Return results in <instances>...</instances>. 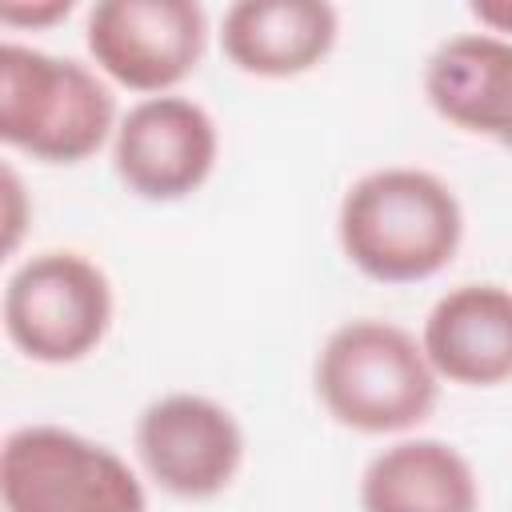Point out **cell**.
Here are the masks:
<instances>
[{
  "mask_svg": "<svg viewBox=\"0 0 512 512\" xmlns=\"http://www.w3.org/2000/svg\"><path fill=\"white\" fill-rule=\"evenodd\" d=\"M4 192H8V252H12L16 240H20V212H16V204H20V180H16L12 168H4Z\"/></svg>",
  "mask_w": 512,
  "mask_h": 512,
  "instance_id": "9a60e30c",
  "label": "cell"
},
{
  "mask_svg": "<svg viewBox=\"0 0 512 512\" xmlns=\"http://www.w3.org/2000/svg\"><path fill=\"white\" fill-rule=\"evenodd\" d=\"M84 44L96 72L128 92L168 96L208 44V12L192 0H100L88 8Z\"/></svg>",
  "mask_w": 512,
  "mask_h": 512,
  "instance_id": "8992f818",
  "label": "cell"
},
{
  "mask_svg": "<svg viewBox=\"0 0 512 512\" xmlns=\"http://www.w3.org/2000/svg\"><path fill=\"white\" fill-rule=\"evenodd\" d=\"M468 12L484 32L512 40V0H476L468 4Z\"/></svg>",
  "mask_w": 512,
  "mask_h": 512,
  "instance_id": "5bb4252c",
  "label": "cell"
},
{
  "mask_svg": "<svg viewBox=\"0 0 512 512\" xmlns=\"http://www.w3.org/2000/svg\"><path fill=\"white\" fill-rule=\"evenodd\" d=\"M132 440L148 480L176 500L220 496L244 464L240 420L200 392H168L144 404Z\"/></svg>",
  "mask_w": 512,
  "mask_h": 512,
  "instance_id": "ba28073f",
  "label": "cell"
},
{
  "mask_svg": "<svg viewBox=\"0 0 512 512\" xmlns=\"http://www.w3.org/2000/svg\"><path fill=\"white\" fill-rule=\"evenodd\" d=\"M360 512H480V480L448 440H396L364 464Z\"/></svg>",
  "mask_w": 512,
  "mask_h": 512,
  "instance_id": "7c38bea8",
  "label": "cell"
},
{
  "mask_svg": "<svg viewBox=\"0 0 512 512\" xmlns=\"http://www.w3.org/2000/svg\"><path fill=\"white\" fill-rule=\"evenodd\" d=\"M72 12V0H44V4H0V20L8 28H52Z\"/></svg>",
  "mask_w": 512,
  "mask_h": 512,
  "instance_id": "4fadbf2b",
  "label": "cell"
},
{
  "mask_svg": "<svg viewBox=\"0 0 512 512\" xmlns=\"http://www.w3.org/2000/svg\"><path fill=\"white\" fill-rule=\"evenodd\" d=\"M424 96L440 120L512 148V40L460 32L424 64Z\"/></svg>",
  "mask_w": 512,
  "mask_h": 512,
  "instance_id": "30bf717a",
  "label": "cell"
},
{
  "mask_svg": "<svg viewBox=\"0 0 512 512\" xmlns=\"http://www.w3.org/2000/svg\"><path fill=\"white\" fill-rule=\"evenodd\" d=\"M336 240L368 280L420 284L460 252L464 208L436 172L388 164L348 184L336 208Z\"/></svg>",
  "mask_w": 512,
  "mask_h": 512,
  "instance_id": "6da1fadb",
  "label": "cell"
},
{
  "mask_svg": "<svg viewBox=\"0 0 512 512\" xmlns=\"http://www.w3.org/2000/svg\"><path fill=\"white\" fill-rule=\"evenodd\" d=\"M420 348L432 372L460 388L512 380V288L472 280L448 288L424 316Z\"/></svg>",
  "mask_w": 512,
  "mask_h": 512,
  "instance_id": "9c48e42d",
  "label": "cell"
},
{
  "mask_svg": "<svg viewBox=\"0 0 512 512\" xmlns=\"http://www.w3.org/2000/svg\"><path fill=\"white\" fill-rule=\"evenodd\" d=\"M116 296L108 272L72 248L28 256L4 284V332L36 364H76L112 328Z\"/></svg>",
  "mask_w": 512,
  "mask_h": 512,
  "instance_id": "5b68a950",
  "label": "cell"
},
{
  "mask_svg": "<svg viewBox=\"0 0 512 512\" xmlns=\"http://www.w3.org/2000/svg\"><path fill=\"white\" fill-rule=\"evenodd\" d=\"M312 384L324 412L340 428L364 436L416 428L432 416L440 396V376L432 372L420 340L376 316L344 320L324 336Z\"/></svg>",
  "mask_w": 512,
  "mask_h": 512,
  "instance_id": "7a4b0ae2",
  "label": "cell"
},
{
  "mask_svg": "<svg viewBox=\"0 0 512 512\" xmlns=\"http://www.w3.org/2000/svg\"><path fill=\"white\" fill-rule=\"evenodd\" d=\"M112 84L68 56L0 44V140L44 164H84L116 136Z\"/></svg>",
  "mask_w": 512,
  "mask_h": 512,
  "instance_id": "3957f363",
  "label": "cell"
},
{
  "mask_svg": "<svg viewBox=\"0 0 512 512\" xmlns=\"http://www.w3.org/2000/svg\"><path fill=\"white\" fill-rule=\"evenodd\" d=\"M4 512H144L140 476L120 452L60 424L12 428L0 448Z\"/></svg>",
  "mask_w": 512,
  "mask_h": 512,
  "instance_id": "277c9868",
  "label": "cell"
},
{
  "mask_svg": "<svg viewBox=\"0 0 512 512\" xmlns=\"http://www.w3.org/2000/svg\"><path fill=\"white\" fill-rule=\"evenodd\" d=\"M340 12L324 0H240L220 20V48L244 76L292 80L328 60Z\"/></svg>",
  "mask_w": 512,
  "mask_h": 512,
  "instance_id": "8fae6325",
  "label": "cell"
},
{
  "mask_svg": "<svg viewBox=\"0 0 512 512\" xmlns=\"http://www.w3.org/2000/svg\"><path fill=\"white\" fill-rule=\"evenodd\" d=\"M220 160V128L204 104L168 92L136 100L112 136V172L148 204H176L208 184Z\"/></svg>",
  "mask_w": 512,
  "mask_h": 512,
  "instance_id": "52a82bcc",
  "label": "cell"
}]
</instances>
